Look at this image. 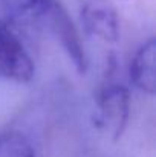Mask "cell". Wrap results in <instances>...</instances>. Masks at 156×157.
<instances>
[{
    "label": "cell",
    "instance_id": "5b68a950",
    "mask_svg": "<svg viewBox=\"0 0 156 157\" xmlns=\"http://www.w3.org/2000/svg\"><path fill=\"white\" fill-rule=\"evenodd\" d=\"M155 56L156 41L155 38H150L136 51L130 61V81L138 90L147 95H153L156 89Z\"/></svg>",
    "mask_w": 156,
    "mask_h": 157
},
{
    "label": "cell",
    "instance_id": "52a82bcc",
    "mask_svg": "<svg viewBox=\"0 0 156 157\" xmlns=\"http://www.w3.org/2000/svg\"><path fill=\"white\" fill-rule=\"evenodd\" d=\"M0 157H35L29 139L18 131L0 134Z\"/></svg>",
    "mask_w": 156,
    "mask_h": 157
},
{
    "label": "cell",
    "instance_id": "277c9868",
    "mask_svg": "<svg viewBox=\"0 0 156 157\" xmlns=\"http://www.w3.org/2000/svg\"><path fill=\"white\" fill-rule=\"evenodd\" d=\"M45 18H48V23L51 26L54 35L57 37V40L61 44V48L64 49V52L67 53L74 67L80 73H84L86 69H87L86 52L83 49L80 35H78L70 17L64 11V8L55 0L52 3V6L49 8Z\"/></svg>",
    "mask_w": 156,
    "mask_h": 157
},
{
    "label": "cell",
    "instance_id": "6da1fadb",
    "mask_svg": "<svg viewBox=\"0 0 156 157\" xmlns=\"http://www.w3.org/2000/svg\"><path fill=\"white\" fill-rule=\"evenodd\" d=\"M98 119L101 128L107 131L112 140H118L129 122L130 93L121 84H109L97 98Z\"/></svg>",
    "mask_w": 156,
    "mask_h": 157
},
{
    "label": "cell",
    "instance_id": "3957f363",
    "mask_svg": "<svg viewBox=\"0 0 156 157\" xmlns=\"http://www.w3.org/2000/svg\"><path fill=\"white\" fill-rule=\"evenodd\" d=\"M81 21L90 35L109 44L118 43L121 26L112 0H83Z\"/></svg>",
    "mask_w": 156,
    "mask_h": 157
},
{
    "label": "cell",
    "instance_id": "7a4b0ae2",
    "mask_svg": "<svg viewBox=\"0 0 156 157\" xmlns=\"http://www.w3.org/2000/svg\"><path fill=\"white\" fill-rule=\"evenodd\" d=\"M34 61L20 38L0 25V78L14 82H29L34 76Z\"/></svg>",
    "mask_w": 156,
    "mask_h": 157
},
{
    "label": "cell",
    "instance_id": "8992f818",
    "mask_svg": "<svg viewBox=\"0 0 156 157\" xmlns=\"http://www.w3.org/2000/svg\"><path fill=\"white\" fill-rule=\"evenodd\" d=\"M55 0H0L5 15L18 23L45 18Z\"/></svg>",
    "mask_w": 156,
    "mask_h": 157
}]
</instances>
